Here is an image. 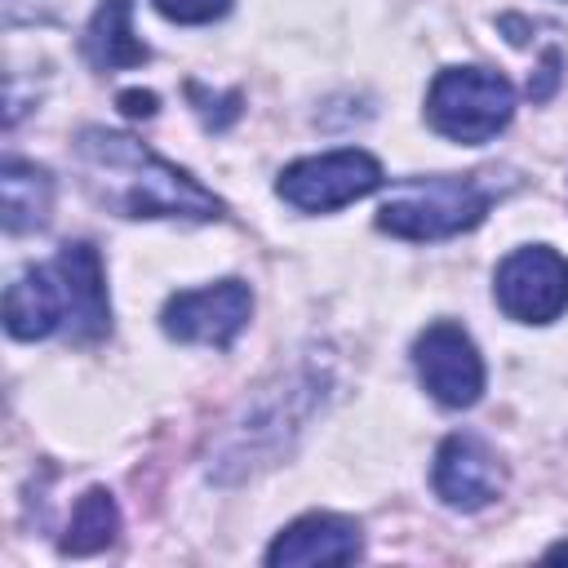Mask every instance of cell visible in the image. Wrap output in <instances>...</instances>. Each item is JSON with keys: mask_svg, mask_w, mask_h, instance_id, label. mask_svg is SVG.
<instances>
[{"mask_svg": "<svg viewBox=\"0 0 568 568\" xmlns=\"http://www.w3.org/2000/svg\"><path fill=\"white\" fill-rule=\"evenodd\" d=\"M497 306L519 324H550L568 311V257L550 244L515 248L493 280Z\"/></svg>", "mask_w": 568, "mask_h": 568, "instance_id": "cell-5", "label": "cell"}, {"mask_svg": "<svg viewBox=\"0 0 568 568\" xmlns=\"http://www.w3.org/2000/svg\"><path fill=\"white\" fill-rule=\"evenodd\" d=\"M546 555H550V559H568V546H550Z\"/></svg>", "mask_w": 568, "mask_h": 568, "instance_id": "cell-17", "label": "cell"}, {"mask_svg": "<svg viewBox=\"0 0 568 568\" xmlns=\"http://www.w3.org/2000/svg\"><path fill=\"white\" fill-rule=\"evenodd\" d=\"M253 315V293L244 280H217L204 288L173 293L160 311V324L178 342H200V346H231Z\"/></svg>", "mask_w": 568, "mask_h": 568, "instance_id": "cell-7", "label": "cell"}, {"mask_svg": "<svg viewBox=\"0 0 568 568\" xmlns=\"http://www.w3.org/2000/svg\"><path fill=\"white\" fill-rule=\"evenodd\" d=\"M67 297V333L75 342H98L111 333V302H106V271L89 240L62 244L53 257Z\"/></svg>", "mask_w": 568, "mask_h": 568, "instance_id": "cell-9", "label": "cell"}, {"mask_svg": "<svg viewBox=\"0 0 568 568\" xmlns=\"http://www.w3.org/2000/svg\"><path fill=\"white\" fill-rule=\"evenodd\" d=\"M382 182H386V173H382L377 155H368L359 146H346V151H324V155L293 160L280 173L275 191L297 213H333L351 200L373 195Z\"/></svg>", "mask_w": 568, "mask_h": 568, "instance_id": "cell-4", "label": "cell"}, {"mask_svg": "<svg viewBox=\"0 0 568 568\" xmlns=\"http://www.w3.org/2000/svg\"><path fill=\"white\" fill-rule=\"evenodd\" d=\"M75 164L84 173L89 195L120 213V217H191L213 222L226 213V204L195 182L186 169L169 164L151 146H142L129 133L115 129H80L75 138Z\"/></svg>", "mask_w": 568, "mask_h": 568, "instance_id": "cell-1", "label": "cell"}, {"mask_svg": "<svg viewBox=\"0 0 568 568\" xmlns=\"http://www.w3.org/2000/svg\"><path fill=\"white\" fill-rule=\"evenodd\" d=\"M364 541H359V524L346 515H328V510H311L302 519H293L271 546H266V564L271 568H302V564H351L359 559Z\"/></svg>", "mask_w": 568, "mask_h": 568, "instance_id": "cell-10", "label": "cell"}, {"mask_svg": "<svg viewBox=\"0 0 568 568\" xmlns=\"http://www.w3.org/2000/svg\"><path fill=\"white\" fill-rule=\"evenodd\" d=\"M488 204H493V186L475 173L404 178L377 209V226L399 240H448L479 226Z\"/></svg>", "mask_w": 568, "mask_h": 568, "instance_id": "cell-2", "label": "cell"}, {"mask_svg": "<svg viewBox=\"0 0 568 568\" xmlns=\"http://www.w3.org/2000/svg\"><path fill=\"white\" fill-rule=\"evenodd\" d=\"M67 324V297L53 266L22 271L4 293V328L18 342H40Z\"/></svg>", "mask_w": 568, "mask_h": 568, "instance_id": "cell-11", "label": "cell"}, {"mask_svg": "<svg viewBox=\"0 0 568 568\" xmlns=\"http://www.w3.org/2000/svg\"><path fill=\"white\" fill-rule=\"evenodd\" d=\"M120 106H124V115L146 120V115H155V93H138V89H129V93H120Z\"/></svg>", "mask_w": 568, "mask_h": 568, "instance_id": "cell-16", "label": "cell"}, {"mask_svg": "<svg viewBox=\"0 0 568 568\" xmlns=\"http://www.w3.org/2000/svg\"><path fill=\"white\" fill-rule=\"evenodd\" d=\"M515 115V84L493 67H444L426 89V120L448 142L479 146Z\"/></svg>", "mask_w": 568, "mask_h": 568, "instance_id": "cell-3", "label": "cell"}, {"mask_svg": "<svg viewBox=\"0 0 568 568\" xmlns=\"http://www.w3.org/2000/svg\"><path fill=\"white\" fill-rule=\"evenodd\" d=\"M160 18L182 22V27H204L213 18H222L231 9V0H151Z\"/></svg>", "mask_w": 568, "mask_h": 568, "instance_id": "cell-15", "label": "cell"}, {"mask_svg": "<svg viewBox=\"0 0 568 568\" xmlns=\"http://www.w3.org/2000/svg\"><path fill=\"white\" fill-rule=\"evenodd\" d=\"M413 364L430 399L444 408H470L484 395V359L470 342V333L453 320H435L413 342Z\"/></svg>", "mask_w": 568, "mask_h": 568, "instance_id": "cell-6", "label": "cell"}, {"mask_svg": "<svg viewBox=\"0 0 568 568\" xmlns=\"http://www.w3.org/2000/svg\"><path fill=\"white\" fill-rule=\"evenodd\" d=\"M430 479H435V493H439L444 506L484 510L488 501H497V493L506 484V470L479 435H448L435 453Z\"/></svg>", "mask_w": 568, "mask_h": 568, "instance_id": "cell-8", "label": "cell"}, {"mask_svg": "<svg viewBox=\"0 0 568 568\" xmlns=\"http://www.w3.org/2000/svg\"><path fill=\"white\" fill-rule=\"evenodd\" d=\"M120 532V506L106 488H89L75 510H71V524H67V537H62V555H98L115 541Z\"/></svg>", "mask_w": 568, "mask_h": 568, "instance_id": "cell-14", "label": "cell"}, {"mask_svg": "<svg viewBox=\"0 0 568 568\" xmlns=\"http://www.w3.org/2000/svg\"><path fill=\"white\" fill-rule=\"evenodd\" d=\"M84 53L98 71H124L142 67L151 49L133 31V0H102L84 27Z\"/></svg>", "mask_w": 568, "mask_h": 568, "instance_id": "cell-12", "label": "cell"}, {"mask_svg": "<svg viewBox=\"0 0 568 568\" xmlns=\"http://www.w3.org/2000/svg\"><path fill=\"white\" fill-rule=\"evenodd\" d=\"M0 204H4V231L9 235L40 231L49 222V209H53V178H49V169L9 155L4 169H0Z\"/></svg>", "mask_w": 568, "mask_h": 568, "instance_id": "cell-13", "label": "cell"}]
</instances>
